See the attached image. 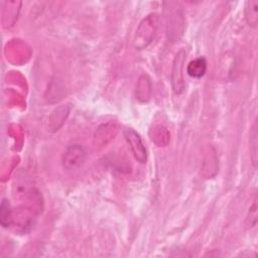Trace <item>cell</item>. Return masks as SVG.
Listing matches in <instances>:
<instances>
[{"label":"cell","instance_id":"6da1fadb","mask_svg":"<svg viewBox=\"0 0 258 258\" xmlns=\"http://www.w3.org/2000/svg\"><path fill=\"white\" fill-rule=\"evenodd\" d=\"M158 27V16L157 14H149L146 16L138 25L135 37L134 46L137 49H143L147 47L153 40Z\"/></svg>","mask_w":258,"mask_h":258},{"label":"cell","instance_id":"7a4b0ae2","mask_svg":"<svg viewBox=\"0 0 258 258\" xmlns=\"http://www.w3.org/2000/svg\"><path fill=\"white\" fill-rule=\"evenodd\" d=\"M34 220L33 209L27 206L18 207L12 210L9 228L18 234H26L31 231L34 225Z\"/></svg>","mask_w":258,"mask_h":258},{"label":"cell","instance_id":"3957f363","mask_svg":"<svg viewBox=\"0 0 258 258\" xmlns=\"http://www.w3.org/2000/svg\"><path fill=\"white\" fill-rule=\"evenodd\" d=\"M87 152L80 144H72L67 147L61 157L62 167L68 171L79 169L86 161Z\"/></svg>","mask_w":258,"mask_h":258},{"label":"cell","instance_id":"277c9868","mask_svg":"<svg viewBox=\"0 0 258 258\" xmlns=\"http://www.w3.org/2000/svg\"><path fill=\"white\" fill-rule=\"evenodd\" d=\"M124 136L135 159L140 163H145L147 159V153L140 135L135 130L128 128L124 131Z\"/></svg>","mask_w":258,"mask_h":258},{"label":"cell","instance_id":"5b68a950","mask_svg":"<svg viewBox=\"0 0 258 258\" xmlns=\"http://www.w3.org/2000/svg\"><path fill=\"white\" fill-rule=\"evenodd\" d=\"M185 59V51L180 49L173 60L171 70V86L176 94H180L184 90V81L182 74V67Z\"/></svg>","mask_w":258,"mask_h":258},{"label":"cell","instance_id":"8992f818","mask_svg":"<svg viewBox=\"0 0 258 258\" xmlns=\"http://www.w3.org/2000/svg\"><path fill=\"white\" fill-rule=\"evenodd\" d=\"M14 196L17 199L34 202L36 204L39 203V192L26 177L22 176L21 178H19L14 183Z\"/></svg>","mask_w":258,"mask_h":258},{"label":"cell","instance_id":"52a82bcc","mask_svg":"<svg viewBox=\"0 0 258 258\" xmlns=\"http://www.w3.org/2000/svg\"><path fill=\"white\" fill-rule=\"evenodd\" d=\"M117 131H118V128L114 123H106L101 125L95 133L96 142L102 145L106 144L108 141L114 138Z\"/></svg>","mask_w":258,"mask_h":258},{"label":"cell","instance_id":"ba28073f","mask_svg":"<svg viewBox=\"0 0 258 258\" xmlns=\"http://www.w3.org/2000/svg\"><path fill=\"white\" fill-rule=\"evenodd\" d=\"M151 96V81L147 75H141L136 86V98L140 102H147Z\"/></svg>","mask_w":258,"mask_h":258},{"label":"cell","instance_id":"9c48e42d","mask_svg":"<svg viewBox=\"0 0 258 258\" xmlns=\"http://www.w3.org/2000/svg\"><path fill=\"white\" fill-rule=\"evenodd\" d=\"M207 72V60L205 57H198L189 61L186 67V73L194 79L202 78Z\"/></svg>","mask_w":258,"mask_h":258},{"label":"cell","instance_id":"30bf717a","mask_svg":"<svg viewBox=\"0 0 258 258\" xmlns=\"http://www.w3.org/2000/svg\"><path fill=\"white\" fill-rule=\"evenodd\" d=\"M245 18L249 26L257 27L258 24V1L250 0L245 5Z\"/></svg>","mask_w":258,"mask_h":258},{"label":"cell","instance_id":"8fae6325","mask_svg":"<svg viewBox=\"0 0 258 258\" xmlns=\"http://www.w3.org/2000/svg\"><path fill=\"white\" fill-rule=\"evenodd\" d=\"M150 138L158 146H164L167 144V142L169 140V134H168L166 128H164L160 125H157V126H154L151 128Z\"/></svg>","mask_w":258,"mask_h":258},{"label":"cell","instance_id":"7c38bea8","mask_svg":"<svg viewBox=\"0 0 258 258\" xmlns=\"http://www.w3.org/2000/svg\"><path fill=\"white\" fill-rule=\"evenodd\" d=\"M167 18H168V21H167V34H168V38H171L172 33L179 32L177 30V28H176V25L178 27L179 21L182 22V14H181L179 9L170 10Z\"/></svg>","mask_w":258,"mask_h":258},{"label":"cell","instance_id":"4fadbf2b","mask_svg":"<svg viewBox=\"0 0 258 258\" xmlns=\"http://www.w3.org/2000/svg\"><path fill=\"white\" fill-rule=\"evenodd\" d=\"M12 210L7 199H3L0 207V223L4 228H9Z\"/></svg>","mask_w":258,"mask_h":258},{"label":"cell","instance_id":"5bb4252c","mask_svg":"<svg viewBox=\"0 0 258 258\" xmlns=\"http://www.w3.org/2000/svg\"><path fill=\"white\" fill-rule=\"evenodd\" d=\"M68 114H69V108L66 107V106L58 107V108H56L52 112V115L50 117V121H51V124H53L52 128L55 125V129L54 130H57V128H58L57 123H59V125L62 124V122L66 119V116H68Z\"/></svg>","mask_w":258,"mask_h":258},{"label":"cell","instance_id":"9a60e30c","mask_svg":"<svg viewBox=\"0 0 258 258\" xmlns=\"http://www.w3.org/2000/svg\"><path fill=\"white\" fill-rule=\"evenodd\" d=\"M257 136H258V132H257V121L254 122L253 127H252V132H251V139H250V144H251V151H252V161L254 166H256L257 163Z\"/></svg>","mask_w":258,"mask_h":258},{"label":"cell","instance_id":"2e32d148","mask_svg":"<svg viewBox=\"0 0 258 258\" xmlns=\"http://www.w3.org/2000/svg\"><path fill=\"white\" fill-rule=\"evenodd\" d=\"M248 220L250 222V226H255L256 225V222H257V201H256V198H255L252 206L249 209Z\"/></svg>","mask_w":258,"mask_h":258}]
</instances>
